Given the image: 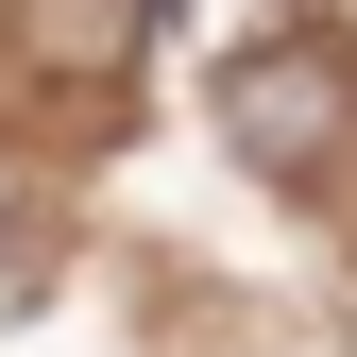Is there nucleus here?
<instances>
[{
	"label": "nucleus",
	"mask_w": 357,
	"mask_h": 357,
	"mask_svg": "<svg viewBox=\"0 0 357 357\" xmlns=\"http://www.w3.org/2000/svg\"><path fill=\"white\" fill-rule=\"evenodd\" d=\"M0 289H17V255H0Z\"/></svg>",
	"instance_id": "7ed1b4c3"
},
{
	"label": "nucleus",
	"mask_w": 357,
	"mask_h": 357,
	"mask_svg": "<svg viewBox=\"0 0 357 357\" xmlns=\"http://www.w3.org/2000/svg\"><path fill=\"white\" fill-rule=\"evenodd\" d=\"M221 137L273 170V188H324L340 137H357V52H324V34H255V52L221 68Z\"/></svg>",
	"instance_id": "f257e3e1"
},
{
	"label": "nucleus",
	"mask_w": 357,
	"mask_h": 357,
	"mask_svg": "<svg viewBox=\"0 0 357 357\" xmlns=\"http://www.w3.org/2000/svg\"><path fill=\"white\" fill-rule=\"evenodd\" d=\"M137 34H153V0H0V68H17V85H68V102L137 85Z\"/></svg>",
	"instance_id": "f03ea898"
}]
</instances>
